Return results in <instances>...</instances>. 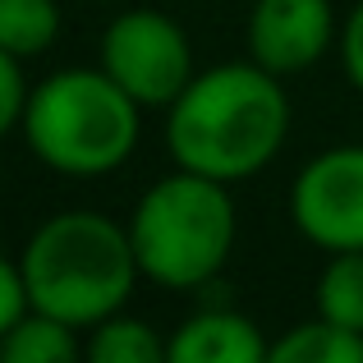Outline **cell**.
<instances>
[{
  "label": "cell",
  "instance_id": "9c48e42d",
  "mask_svg": "<svg viewBox=\"0 0 363 363\" xmlns=\"http://www.w3.org/2000/svg\"><path fill=\"white\" fill-rule=\"evenodd\" d=\"M83 350L79 327L28 308L14 327L0 336V363H65Z\"/></svg>",
  "mask_w": 363,
  "mask_h": 363
},
{
  "label": "cell",
  "instance_id": "8fae6325",
  "mask_svg": "<svg viewBox=\"0 0 363 363\" xmlns=\"http://www.w3.org/2000/svg\"><path fill=\"white\" fill-rule=\"evenodd\" d=\"M313 303H318V318L363 336V248H345V253L327 257Z\"/></svg>",
  "mask_w": 363,
  "mask_h": 363
},
{
  "label": "cell",
  "instance_id": "ba28073f",
  "mask_svg": "<svg viewBox=\"0 0 363 363\" xmlns=\"http://www.w3.org/2000/svg\"><path fill=\"white\" fill-rule=\"evenodd\" d=\"M170 363H257L267 359V340L257 322L240 308H198L166 336Z\"/></svg>",
  "mask_w": 363,
  "mask_h": 363
},
{
  "label": "cell",
  "instance_id": "2e32d148",
  "mask_svg": "<svg viewBox=\"0 0 363 363\" xmlns=\"http://www.w3.org/2000/svg\"><path fill=\"white\" fill-rule=\"evenodd\" d=\"M340 65H345V79L363 92V0L340 23Z\"/></svg>",
  "mask_w": 363,
  "mask_h": 363
},
{
  "label": "cell",
  "instance_id": "30bf717a",
  "mask_svg": "<svg viewBox=\"0 0 363 363\" xmlns=\"http://www.w3.org/2000/svg\"><path fill=\"white\" fill-rule=\"evenodd\" d=\"M267 359L272 363H363V336L336 327L327 318H313L290 327L285 336H276Z\"/></svg>",
  "mask_w": 363,
  "mask_h": 363
},
{
  "label": "cell",
  "instance_id": "8992f818",
  "mask_svg": "<svg viewBox=\"0 0 363 363\" xmlns=\"http://www.w3.org/2000/svg\"><path fill=\"white\" fill-rule=\"evenodd\" d=\"M290 221L313 248H363V143L327 147L290 184Z\"/></svg>",
  "mask_w": 363,
  "mask_h": 363
},
{
  "label": "cell",
  "instance_id": "277c9868",
  "mask_svg": "<svg viewBox=\"0 0 363 363\" xmlns=\"http://www.w3.org/2000/svg\"><path fill=\"white\" fill-rule=\"evenodd\" d=\"M129 240L152 285L161 290L212 285L235 248L230 184L179 166L133 203Z\"/></svg>",
  "mask_w": 363,
  "mask_h": 363
},
{
  "label": "cell",
  "instance_id": "3957f363",
  "mask_svg": "<svg viewBox=\"0 0 363 363\" xmlns=\"http://www.w3.org/2000/svg\"><path fill=\"white\" fill-rule=\"evenodd\" d=\"M18 133L46 170L92 179L120 170L133 157L143 133V106L101 65L55 69L33 88Z\"/></svg>",
  "mask_w": 363,
  "mask_h": 363
},
{
  "label": "cell",
  "instance_id": "7a4b0ae2",
  "mask_svg": "<svg viewBox=\"0 0 363 363\" xmlns=\"http://www.w3.org/2000/svg\"><path fill=\"white\" fill-rule=\"evenodd\" d=\"M28 299L37 313L92 331L111 313H124L143 267L129 225L101 212H55L28 235L18 253Z\"/></svg>",
  "mask_w": 363,
  "mask_h": 363
},
{
  "label": "cell",
  "instance_id": "9a60e30c",
  "mask_svg": "<svg viewBox=\"0 0 363 363\" xmlns=\"http://www.w3.org/2000/svg\"><path fill=\"white\" fill-rule=\"evenodd\" d=\"M33 308V299H28V281H23V267L14 262V257L0 253V336H5L9 327H14L23 313Z\"/></svg>",
  "mask_w": 363,
  "mask_h": 363
},
{
  "label": "cell",
  "instance_id": "5bb4252c",
  "mask_svg": "<svg viewBox=\"0 0 363 363\" xmlns=\"http://www.w3.org/2000/svg\"><path fill=\"white\" fill-rule=\"evenodd\" d=\"M28 97H33V88H28V79H23V60L0 46V138L23 129Z\"/></svg>",
  "mask_w": 363,
  "mask_h": 363
},
{
  "label": "cell",
  "instance_id": "52a82bcc",
  "mask_svg": "<svg viewBox=\"0 0 363 363\" xmlns=\"http://www.w3.org/2000/svg\"><path fill=\"white\" fill-rule=\"evenodd\" d=\"M244 33L248 60L272 69L276 79L308 74L331 51V42H340L331 0H257Z\"/></svg>",
  "mask_w": 363,
  "mask_h": 363
},
{
  "label": "cell",
  "instance_id": "7c38bea8",
  "mask_svg": "<svg viewBox=\"0 0 363 363\" xmlns=\"http://www.w3.org/2000/svg\"><path fill=\"white\" fill-rule=\"evenodd\" d=\"M83 354L92 363H170L166 340L129 313H111L106 322H97L83 340Z\"/></svg>",
  "mask_w": 363,
  "mask_h": 363
},
{
  "label": "cell",
  "instance_id": "6da1fadb",
  "mask_svg": "<svg viewBox=\"0 0 363 363\" xmlns=\"http://www.w3.org/2000/svg\"><path fill=\"white\" fill-rule=\"evenodd\" d=\"M290 138L285 79L257 60H230L198 69L189 88L166 106V147L175 166L212 175L221 184L267 170Z\"/></svg>",
  "mask_w": 363,
  "mask_h": 363
},
{
  "label": "cell",
  "instance_id": "5b68a950",
  "mask_svg": "<svg viewBox=\"0 0 363 363\" xmlns=\"http://www.w3.org/2000/svg\"><path fill=\"white\" fill-rule=\"evenodd\" d=\"M97 65L143 111H166L198 74L189 33L166 9H124V14H116L101 33Z\"/></svg>",
  "mask_w": 363,
  "mask_h": 363
},
{
  "label": "cell",
  "instance_id": "4fadbf2b",
  "mask_svg": "<svg viewBox=\"0 0 363 363\" xmlns=\"http://www.w3.org/2000/svg\"><path fill=\"white\" fill-rule=\"evenodd\" d=\"M60 37V5L55 0H0V46L18 60L51 51Z\"/></svg>",
  "mask_w": 363,
  "mask_h": 363
}]
</instances>
